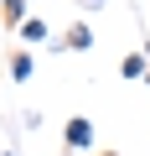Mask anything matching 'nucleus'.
I'll list each match as a JSON object with an SVG mask.
<instances>
[{
	"label": "nucleus",
	"instance_id": "obj_1",
	"mask_svg": "<svg viewBox=\"0 0 150 156\" xmlns=\"http://www.w3.org/2000/svg\"><path fill=\"white\" fill-rule=\"evenodd\" d=\"M98 146V125L88 115H67L62 120V151H93Z\"/></svg>",
	"mask_w": 150,
	"mask_h": 156
},
{
	"label": "nucleus",
	"instance_id": "obj_2",
	"mask_svg": "<svg viewBox=\"0 0 150 156\" xmlns=\"http://www.w3.org/2000/svg\"><path fill=\"white\" fill-rule=\"evenodd\" d=\"M93 42H98V37H93L88 21H72L62 37H52V52H78V57H83V52H93Z\"/></svg>",
	"mask_w": 150,
	"mask_h": 156
},
{
	"label": "nucleus",
	"instance_id": "obj_3",
	"mask_svg": "<svg viewBox=\"0 0 150 156\" xmlns=\"http://www.w3.org/2000/svg\"><path fill=\"white\" fill-rule=\"evenodd\" d=\"M5 73H11V83H31V73H36V52H31V47H21V52H11V62H5Z\"/></svg>",
	"mask_w": 150,
	"mask_h": 156
},
{
	"label": "nucleus",
	"instance_id": "obj_4",
	"mask_svg": "<svg viewBox=\"0 0 150 156\" xmlns=\"http://www.w3.org/2000/svg\"><path fill=\"white\" fill-rule=\"evenodd\" d=\"M16 37H21L26 47H42V42H52V26H47L42 16H26V21L16 26Z\"/></svg>",
	"mask_w": 150,
	"mask_h": 156
},
{
	"label": "nucleus",
	"instance_id": "obj_5",
	"mask_svg": "<svg viewBox=\"0 0 150 156\" xmlns=\"http://www.w3.org/2000/svg\"><path fill=\"white\" fill-rule=\"evenodd\" d=\"M119 73L129 78V83H145V73H150V62H145V52H124V57H119Z\"/></svg>",
	"mask_w": 150,
	"mask_h": 156
},
{
	"label": "nucleus",
	"instance_id": "obj_6",
	"mask_svg": "<svg viewBox=\"0 0 150 156\" xmlns=\"http://www.w3.org/2000/svg\"><path fill=\"white\" fill-rule=\"evenodd\" d=\"M26 5H31V0H0V21H5V26L16 31V26L26 21Z\"/></svg>",
	"mask_w": 150,
	"mask_h": 156
},
{
	"label": "nucleus",
	"instance_id": "obj_7",
	"mask_svg": "<svg viewBox=\"0 0 150 156\" xmlns=\"http://www.w3.org/2000/svg\"><path fill=\"white\" fill-rule=\"evenodd\" d=\"M21 125L26 130H42V109H21Z\"/></svg>",
	"mask_w": 150,
	"mask_h": 156
},
{
	"label": "nucleus",
	"instance_id": "obj_8",
	"mask_svg": "<svg viewBox=\"0 0 150 156\" xmlns=\"http://www.w3.org/2000/svg\"><path fill=\"white\" fill-rule=\"evenodd\" d=\"M72 5H78L83 16H93V11H104V5H109V0H72Z\"/></svg>",
	"mask_w": 150,
	"mask_h": 156
},
{
	"label": "nucleus",
	"instance_id": "obj_9",
	"mask_svg": "<svg viewBox=\"0 0 150 156\" xmlns=\"http://www.w3.org/2000/svg\"><path fill=\"white\" fill-rule=\"evenodd\" d=\"M140 52H145V62H150V42H145V47H140Z\"/></svg>",
	"mask_w": 150,
	"mask_h": 156
},
{
	"label": "nucleus",
	"instance_id": "obj_10",
	"mask_svg": "<svg viewBox=\"0 0 150 156\" xmlns=\"http://www.w3.org/2000/svg\"><path fill=\"white\" fill-rule=\"evenodd\" d=\"M98 156H119V151H98Z\"/></svg>",
	"mask_w": 150,
	"mask_h": 156
},
{
	"label": "nucleus",
	"instance_id": "obj_11",
	"mask_svg": "<svg viewBox=\"0 0 150 156\" xmlns=\"http://www.w3.org/2000/svg\"><path fill=\"white\" fill-rule=\"evenodd\" d=\"M145 89H150V73H145Z\"/></svg>",
	"mask_w": 150,
	"mask_h": 156
},
{
	"label": "nucleus",
	"instance_id": "obj_12",
	"mask_svg": "<svg viewBox=\"0 0 150 156\" xmlns=\"http://www.w3.org/2000/svg\"><path fill=\"white\" fill-rule=\"evenodd\" d=\"M0 156H16V151H0Z\"/></svg>",
	"mask_w": 150,
	"mask_h": 156
}]
</instances>
